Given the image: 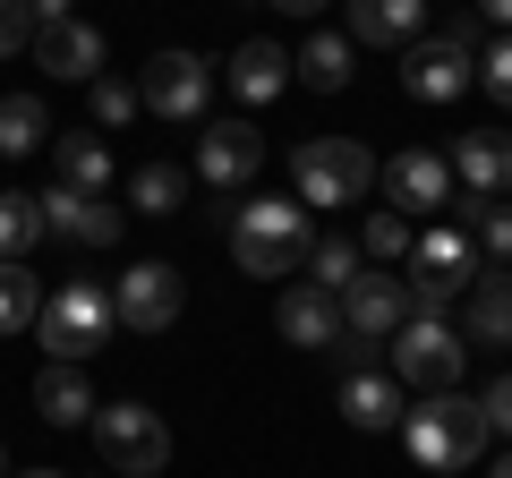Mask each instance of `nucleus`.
Listing matches in <instances>:
<instances>
[{"label":"nucleus","instance_id":"nucleus-1","mask_svg":"<svg viewBox=\"0 0 512 478\" xmlns=\"http://www.w3.org/2000/svg\"><path fill=\"white\" fill-rule=\"evenodd\" d=\"M308 248H316V231H308V205L299 197H256V205L231 214V257H239V274H256V282L308 274Z\"/></svg>","mask_w":512,"mask_h":478},{"label":"nucleus","instance_id":"nucleus-2","mask_svg":"<svg viewBox=\"0 0 512 478\" xmlns=\"http://www.w3.org/2000/svg\"><path fill=\"white\" fill-rule=\"evenodd\" d=\"M487 402L478 393H427V402H410V419H402V444H410V461L419 470H470L478 453H487Z\"/></svg>","mask_w":512,"mask_h":478},{"label":"nucleus","instance_id":"nucleus-3","mask_svg":"<svg viewBox=\"0 0 512 478\" xmlns=\"http://www.w3.org/2000/svg\"><path fill=\"white\" fill-rule=\"evenodd\" d=\"M43 342H52V359H69V368H86L94 350L120 333V308H111V282H94V274H77V282H60L52 299H43Z\"/></svg>","mask_w":512,"mask_h":478},{"label":"nucleus","instance_id":"nucleus-4","mask_svg":"<svg viewBox=\"0 0 512 478\" xmlns=\"http://www.w3.org/2000/svg\"><path fill=\"white\" fill-rule=\"evenodd\" d=\"M291 180H299V205H359L367 188H376V154L359 146V137H308V146H291Z\"/></svg>","mask_w":512,"mask_h":478},{"label":"nucleus","instance_id":"nucleus-5","mask_svg":"<svg viewBox=\"0 0 512 478\" xmlns=\"http://www.w3.org/2000/svg\"><path fill=\"white\" fill-rule=\"evenodd\" d=\"M384 359H393V376L419 393H453L461 385V359H470V342H461V325H444V316H410L393 342H384Z\"/></svg>","mask_w":512,"mask_h":478},{"label":"nucleus","instance_id":"nucleus-6","mask_svg":"<svg viewBox=\"0 0 512 478\" xmlns=\"http://www.w3.org/2000/svg\"><path fill=\"white\" fill-rule=\"evenodd\" d=\"M86 427H94V444H103V461H111L120 478H154V470L171 461V427L154 419L146 402H103Z\"/></svg>","mask_w":512,"mask_h":478},{"label":"nucleus","instance_id":"nucleus-7","mask_svg":"<svg viewBox=\"0 0 512 478\" xmlns=\"http://www.w3.org/2000/svg\"><path fill=\"white\" fill-rule=\"evenodd\" d=\"M376 188L393 197V214H453V163H444L436 146H410L393 154V163H376Z\"/></svg>","mask_w":512,"mask_h":478},{"label":"nucleus","instance_id":"nucleus-8","mask_svg":"<svg viewBox=\"0 0 512 478\" xmlns=\"http://www.w3.org/2000/svg\"><path fill=\"white\" fill-rule=\"evenodd\" d=\"M205 94H214V60L205 52H154L146 77H137V103L163 111V120H197Z\"/></svg>","mask_w":512,"mask_h":478},{"label":"nucleus","instance_id":"nucleus-9","mask_svg":"<svg viewBox=\"0 0 512 478\" xmlns=\"http://www.w3.org/2000/svg\"><path fill=\"white\" fill-rule=\"evenodd\" d=\"M111 308H120L128 333H171L180 325V265H163V257L128 265V274L111 282Z\"/></svg>","mask_w":512,"mask_h":478},{"label":"nucleus","instance_id":"nucleus-10","mask_svg":"<svg viewBox=\"0 0 512 478\" xmlns=\"http://www.w3.org/2000/svg\"><path fill=\"white\" fill-rule=\"evenodd\" d=\"M256 163H265V137H256L248 120H214V129L197 137V180L222 188V197H239V188L256 180Z\"/></svg>","mask_w":512,"mask_h":478},{"label":"nucleus","instance_id":"nucleus-11","mask_svg":"<svg viewBox=\"0 0 512 478\" xmlns=\"http://www.w3.org/2000/svg\"><path fill=\"white\" fill-rule=\"evenodd\" d=\"M470 77H478V69H470V43H453V35H419V43L402 52V86L419 94V103H453Z\"/></svg>","mask_w":512,"mask_h":478},{"label":"nucleus","instance_id":"nucleus-12","mask_svg":"<svg viewBox=\"0 0 512 478\" xmlns=\"http://www.w3.org/2000/svg\"><path fill=\"white\" fill-rule=\"evenodd\" d=\"M402 325H410V291H402V274H359V282L342 291V333L393 342Z\"/></svg>","mask_w":512,"mask_h":478},{"label":"nucleus","instance_id":"nucleus-13","mask_svg":"<svg viewBox=\"0 0 512 478\" xmlns=\"http://www.w3.org/2000/svg\"><path fill=\"white\" fill-rule=\"evenodd\" d=\"M342 419L359 427V436H402V419H410L402 376H393V368H359V376H342Z\"/></svg>","mask_w":512,"mask_h":478},{"label":"nucleus","instance_id":"nucleus-14","mask_svg":"<svg viewBox=\"0 0 512 478\" xmlns=\"http://www.w3.org/2000/svg\"><path fill=\"white\" fill-rule=\"evenodd\" d=\"M43 231L77 239V248H111V239H120V205L111 197H77V188H52V197H43Z\"/></svg>","mask_w":512,"mask_h":478},{"label":"nucleus","instance_id":"nucleus-15","mask_svg":"<svg viewBox=\"0 0 512 478\" xmlns=\"http://www.w3.org/2000/svg\"><path fill=\"white\" fill-rule=\"evenodd\" d=\"M35 60H43L52 77H69V86H94V77H103V35H94L86 18L35 26Z\"/></svg>","mask_w":512,"mask_h":478},{"label":"nucleus","instance_id":"nucleus-16","mask_svg":"<svg viewBox=\"0 0 512 478\" xmlns=\"http://www.w3.org/2000/svg\"><path fill=\"white\" fill-rule=\"evenodd\" d=\"M350 9V43H376V52H410L427 26V0H342Z\"/></svg>","mask_w":512,"mask_h":478},{"label":"nucleus","instance_id":"nucleus-17","mask_svg":"<svg viewBox=\"0 0 512 478\" xmlns=\"http://www.w3.org/2000/svg\"><path fill=\"white\" fill-rule=\"evenodd\" d=\"M274 325H282V342H299V350H333L342 342V299L316 291V282H299V291H282Z\"/></svg>","mask_w":512,"mask_h":478},{"label":"nucleus","instance_id":"nucleus-18","mask_svg":"<svg viewBox=\"0 0 512 478\" xmlns=\"http://www.w3.org/2000/svg\"><path fill=\"white\" fill-rule=\"evenodd\" d=\"M461 333H470V350H512V265H495V274L470 282Z\"/></svg>","mask_w":512,"mask_h":478},{"label":"nucleus","instance_id":"nucleus-19","mask_svg":"<svg viewBox=\"0 0 512 478\" xmlns=\"http://www.w3.org/2000/svg\"><path fill=\"white\" fill-rule=\"evenodd\" d=\"M444 163H453V188H470V197H504V188H512V171H504V137H495V129H461Z\"/></svg>","mask_w":512,"mask_h":478},{"label":"nucleus","instance_id":"nucleus-20","mask_svg":"<svg viewBox=\"0 0 512 478\" xmlns=\"http://www.w3.org/2000/svg\"><path fill=\"white\" fill-rule=\"evenodd\" d=\"M35 410H43L52 427H86L103 402H94L86 368H69V359H43V376H35Z\"/></svg>","mask_w":512,"mask_h":478},{"label":"nucleus","instance_id":"nucleus-21","mask_svg":"<svg viewBox=\"0 0 512 478\" xmlns=\"http://www.w3.org/2000/svg\"><path fill=\"white\" fill-rule=\"evenodd\" d=\"M52 163H60V188H77V197H103V188H111V146L94 129H60L52 137Z\"/></svg>","mask_w":512,"mask_h":478},{"label":"nucleus","instance_id":"nucleus-22","mask_svg":"<svg viewBox=\"0 0 512 478\" xmlns=\"http://www.w3.org/2000/svg\"><path fill=\"white\" fill-rule=\"evenodd\" d=\"M282 86H291V52L282 43H239L231 52V94L239 103H274Z\"/></svg>","mask_w":512,"mask_h":478},{"label":"nucleus","instance_id":"nucleus-23","mask_svg":"<svg viewBox=\"0 0 512 478\" xmlns=\"http://www.w3.org/2000/svg\"><path fill=\"white\" fill-rule=\"evenodd\" d=\"M52 111H43V94H0V154L18 163V154H43L52 146Z\"/></svg>","mask_w":512,"mask_h":478},{"label":"nucleus","instance_id":"nucleus-24","mask_svg":"<svg viewBox=\"0 0 512 478\" xmlns=\"http://www.w3.org/2000/svg\"><path fill=\"white\" fill-rule=\"evenodd\" d=\"M419 257V274H444V282H461V274H478V239L461 231V222H436V231L410 248Z\"/></svg>","mask_w":512,"mask_h":478},{"label":"nucleus","instance_id":"nucleus-25","mask_svg":"<svg viewBox=\"0 0 512 478\" xmlns=\"http://www.w3.org/2000/svg\"><path fill=\"white\" fill-rule=\"evenodd\" d=\"M180 205H188V171L180 163H146L137 180H128V214H154V222H163V214H180Z\"/></svg>","mask_w":512,"mask_h":478},{"label":"nucleus","instance_id":"nucleus-26","mask_svg":"<svg viewBox=\"0 0 512 478\" xmlns=\"http://www.w3.org/2000/svg\"><path fill=\"white\" fill-rule=\"evenodd\" d=\"M291 77H299V86H316V94H342L350 86V35H316L308 52L291 60Z\"/></svg>","mask_w":512,"mask_h":478},{"label":"nucleus","instance_id":"nucleus-27","mask_svg":"<svg viewBox=\"0 0 512 478\" xmlns=\"http://www.w3.org/2000/svg\"><path fill=\"white\" fill-rule=\"evenodd\" d=\"M43 239V197H0V265H26V248Z\"/></svg>","mask_w":512,"mask_h":478},{"label":"nucleus","instance_id":"nucleus-28","mask_svg":"<svg viewBox=\"0 0 512 478\" xmlns=\"http://www.w3.org/2000/svg\"><path fill=\"white\" fill-rule=\"evenodd\" d=\"M308 282L342 299L350 282H359V239H316V248H308Z\"/></svg>","mask_w":512,"mask_h":478},{"label":"nucleus","instance_id":"nucleus-29","mask_svg":"<svg viewBox=\"0 0 512 478\" xmlns=\"http://www.w3.org/2000/svg\"><path fill=\"white\" fill-rule=\"evenodd\" d=\"M43 316V282L26 265H0V333H26Z\"/></svg>","mask_w":512,"mask_h":478},{"label":"nucleus","instance_id":"nucleus-30","mask_svg":"<svg viewBox=\"0 0 512 478\" xmlns=\"http://www.w3.org/2000/svg\"><path fill=\"white\" fill-rule=\"evenodd\" d=\"M359 257H410V214H393V205H376V214H367V231H359Z\"/></svg>","mask_w":512,"mask_h":478},{"label":"nucleus","instance_id":"nucleus-31","mask_svg":"<svg viewBox=\"0 0 512 478\" xmlns=\"http://www.w3.org/2000/svg\"><path fill=\"white\" fill-rule=\"evenodd\" d=\"M137 86H120V77H94V120H103V129H128V120H137Z\"/></svg>","mask_w":512,"mask_h":478},{"label":"nucleus","instance_id":"nucleus-32","mask_svg":"<svg viewBox=\"0 0 512 478\" xmlns=\"http://www.w3.org/2000/svg\"><path fill=\"white\" fill-rule=\"evenodd\" d=\"M402 291H410V316H444V308L461 299V282H444V274H410Z\"/></svg>","mask_w":512,"mask_h":478},{"label":"nucleus","instance_id":"nucleus-33","mask_svg":"<svg viewBox=\"0 0 512 478\" xmlns=\"http://www.w3.org/2000/svg\"><path fill=\"white\" fill-rule=\"evenodd\" d=\"M478 86H487L495 103L512 111V35H495V43H487V69H478Z\"/></svg>","mask_w":512,"mask_h":478},{"label":"nucleus","instance_id":"nucleus-34","mask_svg":"<svg viewBox=\"0 0 512 478\" xmlns=\"http://www.w3.org/2000/svg\"><path fill=\"white\" fill-rule=\"evenodd\" d=\"M478 239H487V257H495V265H512V197H495V205H487Z\"/></svg>","mask_w":512,"mask_h":478},{"label":"nucleus","instance_id":"nucleus-35","mask_svg":"<svg viewBox=\"0 0 512 478\" xmlns=\"http://www.w3.org/2000/svg\"><path fill=\"white\" fill-rule=\"evenodd\" d=\"M35 43V18H26V0H0V60H18Z\"/></svg>","mask_w":512,"mask_h":478},{"label":"nucleus","instance_id":"nucleus-36","mask_svg":"<svg viewBox=\"0 0 512 478\" xmlns=\"http://www.w3.org/2000/svg\"><path fill=\"white\" fill-rule=\"evenodd\" d=\"M342 376H359V368H384V342H367V333H342Z\"/></svg>","mask_w":512,"mask_h":478},{"label":"nucleus","instance_id":"nucleus-37","mask_svg":"<svg viewBox=\"0 0 512 478\" xmlns=\"http://www.w3.org/2000/svg\"><path fill=\"white\" fill-rule=\"evenodd\" d=\"M478 402H487V427H495V436H512V368L495 376V385L478 393Z\"/></svg>","mask_w":512,"mask_h":478},{"label":"nucleus","instance_id":"nucleus-38","mask_svg":"<svg viewBox=\"0 0 512 478\" xmlns=\"http://www.w3.org/2000/svg\"><path fill=\"white\" fill-rule=\"evenodd\" d=\"M26 18H35V26H60V18H69V0H26Z\"/></svg>","mask_w":512,"mask_h":478},{"label":"nucleus","instance_id":"nucleus-39","mask_svg":"<svg viewBox=\"0 0 512 478\" xmlns=\"http://www.w3.org/2000/svg\"><path fill=\"white\" fill-rule=\"evenodd\" d=\"M265 9H291V18H316V9H325V0H265Z\"/></svg>","mask_w":512,"mask_h":478},{"label":"nucleus","instance_id":"nucleus-40","mask_svg":"<svg viewBox=\"0 0 512 478\" xmlns=\"http://www.w3.org/2000/svg\"><path fill=\"white\" fill-rule=\"evenodd\" d=\"M478 9H487V18H495V26H512V0H478Z\"/></svg>","mask_w":512,"mask_h":478},{"label":"nucleus","instance_id":"nucleus-41","mask_svg":"<svg viewBox=\"0 0 512 478\" xmlns=\"http://www.w3.org/2000/svg\"><path fill=\"white\" fill-rule=\"evenodd\" d=\"M495 478H512V453H504V461H495Z\"/></svg>","mask_w":512,"mask_h":478},{"label":"nucleus","instance_id":"nucleus-42","mask_svg":"<svg viewBox=\"0 0 512 478\" xmlns=\"http://www.w3.org/2000/svg\"><path fill=\"white\" fill-rule=\"evenodd\" d=\"M26 478H69V470H26Z\"/></svg>","mask_w":512,"mask_h":478},{"label":"nucleus","instance_id":"nucleus-43","mask_svg":"<svg viewBox=\"0 0 512 478\" xmlns=\"http://www.w3.org/2000/svg\"><path fill=\"white\" fill-rule=\"evenodd\" d=\"M504 171H512V137H504Z\"/></svg>","mask_w":512,"mask_h":478},{"label":"nucleus","instance_id":"nucleus-44","mask_svg":"<svg viewBox=\"0 0 512 478\" xmlns=\"http://www.w3.org/2000/svg\"><path fill=\"white\" fill-rule=\"evenodd\" d=\"M0 478H9V453H0Z\"/></svg>","mask_w":512,"mask_h":478}]
</instances>
